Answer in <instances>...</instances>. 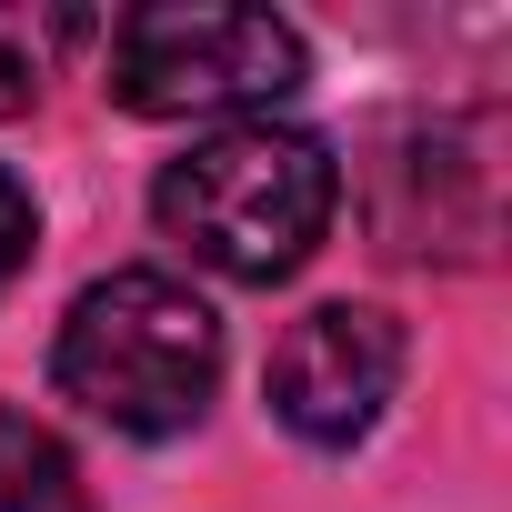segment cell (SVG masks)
<instances>
[{
  "label": "cell",
  "mask_w": 512,
  "mask_h": 512,
  "mask_svg": "<svg viewBox=\"0 0 512 512\" xmlns=\"http://www.w3.org/2000/svg\"><path fill=\"white\" fill-rule=\"evenodd\" d=\"M302 91V31L272 11H221V0H161L111 31V101L141 121H221L272 111Z\"/></svg>",
  "instance_id": "cell-3"
},
{
  "label": "cell",
  "mask_w": 512,
  "mask_h": 512,
  "mask_svg": "<svg viewBox=\"0 0 512 512\" xmlns=\"http://www.w3.org/2000/svg\"><path fill=\"white\" fill-rule=\"evenodd\" d=\"M31 91H41V51H31V31H0V121L31 111Z\"/></svg>",
  "instance_id": "cell-7"
},
{
  "label": "cell",
  "mask_w": 512,
  "mask_h": 512,
  "mask_svg": "<svg viewBox=\"0 0 512 512\" xmlns=\"http://www.w3.org/2000/svg\"><path fill=\"white\" fill-rule=\"evenodd\" d=\"M402 392V322L372 312V302H322L282 332L272 352V412L312 442V452H342L362 442Z\"/></svg>",
  "instance_id": "cell-4"
},
{
  "label": "cell",
  "mask_w": 512,
  "mask_h": 512,
  "mask_svg": "<svg viewBox=\"0 0 512 512\" xmlns=\"http://www.w3.org/2000/svg\"><path fill=\"white\" fill-rule=\"evenodd\" d=\"M0 512H91V482L71 462V442L31 412L0 402Z\"/></svg>",
  "instance_id": "cell-5"
},
{
  "label": "cell",
  "mask_w": 512,
  "mask_h": 512,
  "mask_svg": "<svg viewBox=\"0 0 512 512\" xmlns=\"http://www.w3.org/2000/svg\"><path fill=\"white\" fill-rule=\"evenodd\" d=\"M332 201H342L332 151L312 131H282V121H221L211 141H191L151 181L161 231L191 251V262L231 272V282L302 272L322 251V231H332Z\"/></svg>",
  "instance_id": "cell-1"
},
{
  "label": "cell",
  "mask_w": 512,
  "mask_h": 512,
  "mask_svg": "<svg viewBox=\"0 0 512 512\" xmlns=\"http://www.w3.org/2000/svg\"><path fill=\"white\" fill-rule=\"evenodd\" d=\"M31 231H41V211H31V191L0 171V292L21 282V262H31Z\"/></svg>",
  "instance_id": "cell-6"
},
{
  "label": "cell",
  "mask_w": 512,
  "mask_h": 512,
  "mask_svg": "<svg viewBox=\"0 0 512 512\" xmlns=\"http://www.w3.org/2000/svg\"><path fill=\"white\" fill-rule=\"evenodd\" d=\"M51 372H61V392L91 422L161 442V432L201 422V402L221 382V322L171 272H111V282H91L71 302Z\"/></svg>",
  "instance_id": "cell-2"
}]
</instances>
